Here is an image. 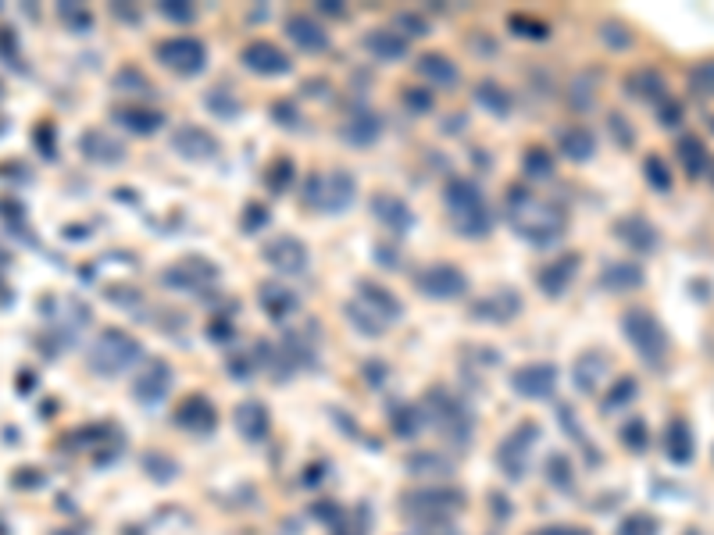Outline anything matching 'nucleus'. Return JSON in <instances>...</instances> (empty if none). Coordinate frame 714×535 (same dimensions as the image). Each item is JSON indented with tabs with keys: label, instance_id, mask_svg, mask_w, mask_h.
Masks as SVG:
<instances>
[{
	"label": "nucleus",
	"instance_id": "f257e3e1",
	"mask_svg": "<svg viewBox=\"0 0 714 535\" xmlns=\"http://www.w3.org/2000/svg\"><path fill=\"white\" fill-rule=\"evenodd\" d=\"M504 214L515 225V233L536 246H550L565 236V211L547 203V200H539L536 193H528L525 186H511L508 190Z\"/></svg>",
	"mask_w": 714,
	"mask_h": 535
},
{
	"label": "nucleus",
	"instance_id": "f03ea898",
	"mask_svg": "<svg viewBox=\"0 0 714 535\" xmlns=\"http://www.w3.org/2000/svg\"><path fill=\"white\" fill-rule=\"evenodd\" d=\"M443 200H447V214L454 222V229L468 240H482L489 229H493V214H489V203L472 179H461L454 175L443 190Z\"/></svg>",
	"mask_w": 714,
	"mask_h": 535
},
{
	"label": "nucleus",
	"instance_id": "7ed1b4c3",
	"mask_svg": "<svg viewBox=\"0 0 714 535\" xmlns=\"http://www.w3.org/2000/svg\"><path fill=\"white\" fill-rule=\"evenodd\" d=\"M347 314H350L354 329H361L365 336H379L404 314V303L389 290L376 286V282H361L357 296L347 303Z\"/></svg>",
	"mask_w": 714,
	"mask_h": 535
},
{
	"label": "nucleus",
	"instance_id": "20e7f679",
	"mask_svg": "<svg viewBox=\"0 0 714 535\" xmlns=\"http://www.w3.org/2000/svg\"><path fill=\"white\" fill-rule=\"evenodd\" d=\"M621 332L632 342V350L639 353V361L647 368H665L668 353H671V340H668L665 325L650 311H625Z\"/></svg>",
	"mask_w": 714,
	"mask_h": 535
},
{
	"label": "nucleus",
	"instance_id": "39448f33",
	"mask_svg": "<svg viewBox=\"0 0 714 535\" xmlns=\"http://www.w3.org/2000/svg\"><path fill=\"white\" fill-rule=\"evenodd\" d=\"M354 196H357V183L350 172H315L304 179V200L311 211L343 214V211H350Z\"/></svg>",
	"mask_w": 714,
	"mask_h": 535
},
{
	"label": "nucleus",
	"instance_id": "423d86ee",
	"mask_svg": "<svg viewBox=\"0 0 714 535\" xmlns=\"http://www.w3.org/2000/svg\"><path fill=\"white\" fill-rule=\"evenodd\" d=\"M140 342L133 340L129 332H122V329H104L96 342L90 346V368L100 372V375H122L126 368H133L136 361H140Z\"/></svg>",
	"mask_w": 714,
	"mask_h": 535
},
{
	"label": "nucleus",
	"instance_id": "0eeeda50",
	"mask_svg": "<svg viewBox=\"0 0 714 535\" xmlns=\"http://www.w3.org/2000/svg\"><path fill=\"white\" fill-rule=\"evenodd\" d=\"M426 411L432 425L439 429V436H447L454 446H468L472 442V414L461 400H454L447 390H432L426 396Z\"/></svg>",
	"mask_w": 714,
	"mask_h": 535
},
{
	"label": "nucleus",
	"instance_id": "6e6552de",
	"mask_svg": "<svg viewBox=\"0 0 714 535\" xmlns=\"http://www.w3.org/2000/svg\"><path fill=\"white\" fill-rule=\"evenodd\" d=\"M539 442V425L536 421H522L515 432H508V439L497 446V464L508 479H522L528 471V457H532V446Z\"/></svg>",
	"mask_w": 714,
	"mask_h": 535
},
{
	"label": "nucleus",
	"instance_id": "1a4fd4ad",
	"mask_svg": "<svg viewBox=\"0 0 714 535\" xmlns=\"http://www.w3.org/2000/svg\"><path fill=\"white\" fill-rule=\"evenodd\" d=\"M154 54L176 75H200L204 64H207V50H204V44L196 36H172V40L157 44Z\"/></svg>",
	"mask_w": 714,
	"mask_h": 535
},
{
	"label": "nucleus",
	"instance_id": "9d476101",
	"mask_svg": "<svg viewBox=\"0 0 714 535\" xmlns=\"http://www.w3.org/2000/svg\"><path fill=\"white\" fill-rule=\"evenodd\" d=\"M415 286H418V292H426L428 300H458L468 290V279L461 268L439 261V264H426L422 272H415Z\"/></svg>",
	"mask_w": 714,
	"mask_h": 535
},
{
	"label": "nucleus",
	"instance_id": "9b49d317",
	"mask_svg": "<svg viewBox=\"0 0 714 535\" xmlns=\"http://www.w3.org/2000/svg\"><path fill=\"white\" fill-rule=\"evenodd\" d=\"M218 279V268L215 264H207L204 257H183V261H176L165 275H161V282L165 286H172V290H190V292H200L204 286H211Z\"/></svg>",
	"mask_w": 714,
	"mask_h": 535
},
{
	"label": "nucleus",
	"instance_id": "f8f14e48",
	"mask_svg": "<svg viewBox=\"0 0 714 535\" xmlns=\"http://www.w3.org/2000/svg\"><path fill=\"white\" fill-rule=\"evenodd\" d=\"M461 503H465V496L458 489H418V492L404 496V507L418 518H450Z\"/></svg>",
	"mask_w": 714,
	"mask_h": 535
},
{
	"label": "nucleus",
	"instance_id": "ddd939ff",
	"mask_svg": "<svg viewBox=\"0 0 714 535\" xmlns=\"http://www.w3.org/2000/svg\"><path fill=\"white\" fill-rule=\"evenodd\" d=\"M518 311H522V296L515 290H508V286L472 303V318H476V322H486V325H504V322H511Z\"/></svg>",
	"mask_w": 714,
	"mask_h": 535
},
{
	"label": "nucleus",
	"instance_id": "4468645a",
	"mask_svg": "<svg viewBox=\"0 0 714 535\" xmlns=\"http://www.w3.org/2000/svg\"><path fill=\"white\" fill-rule=\"evenodd\" d=\"M511 386L518 396H528V400H539V396H550L554 386H558V368L547 364V361H536V364H525L511 375Z\"/></svg>",
	"mask_w": 714,
	"mask_h": 535
},
{
	"label": "nucleus",
	"instance_id": "2eb2a0df",
	"mask_svg": "<svg viewBox=\"0 0 714 535\" xmlns=\"http://www.w3.org/2000/svg\"><path fill=\"white\" fill-rule=\"evenodd\" d=\"M239 57H243V64H246L250 72H257V75H286V72L293 68V61H289L272 40H254V44H246Z\"/></svg>",
	"mask_w": 714,
	"mask_h": 535
},
{
	"label": "nucleus",
	"instance_id": "dca6fc26",
	"mask_svg": "<svg viewBox=\"0 0 714 535\" xmlns=\"http://www.w3.org/2000/svg\"><path fill=\"white\" fill-rule=\"evenodd\" d=\"M265 261L283 275H300V272H307V246L297 236H276L265 246Z\"/></svg>",
	"mask_w": 714,
	"mask_h": 535
},
{
	"label": "nucleus",
	"instance_id": "f3484780",
	"mask_svg": "<svg viewBox=\"0 0 714 535\" xmlns=\"http://www.w3.org/2000/svg\"><path fill=\"white\" fill-rule=\"evenodd\" d=\"M168 390H172V364L168 361H150L140 375L133 379V396L140 403H146V407L157 403V400H165Z\"/></svg>",
	"mask_w": 714,
	"mask_h": 535
},
{
	"label": "nucleus",
	"instance_id": "a211bd4d",
	"mask_svg": "<svg viewBox=\"0 0 714 535\" xmlns=\"http://www.w3.org/2000/svg\"><path fill=\"white\" fill-rule=\"evenodd\" d=\"M647 282V272L636 261H608L600 268V290L608 292H636Z\"/></svg>",
	"mask_w": 714,
	"mask_h": 535
},
{
	"label": "nucleus",
	"instance_id": "6ab92c4d",
	"mask_svg": "<svg viewBox=\"0 0 714 535\" xmlns=\"http://www.w3.org/2000/svg\"><path fill=\"white\" fill-rule=\"evenodd\" d=\"M286 33H289V40H293L297 47L307 50V54H318V50L329 47V29L318 25L311 15H289Z\"/></svg>",
	"mask_w": 714,
	"mask_h": 535
},
{
	"label": "nucleus",
	"instance_id": "aec40b11",
	"mask_svg": "<svg viewBox=\"0 0 714 535\" xmlns=\"http://www.w3.org/2000/svg\"><path fill=\"white\" fill-rule=\"evenodd\" d=\"M615 236L625 246H632L636 253H650L658 246V229L643 214H625V218H618L615 222Z\"/></svg>",
	"mask_w": 714,
	"mask_h": 535
},
{
	"label": "nucleus",
	"instance_id": "412c9836",
	"mask_svg": "<svg viewBox=\"0 0 714 535\" xmlns=\"http://www.w3.org/2000/svg\"><path fill=\"white\" fill-rule=\"evenodd\" d=\"M172 146H176L183 157H190V161H207V157L218 154V140H215L207 129H200V125H183V129H176Z\"/></svg>",
	"mask_w": 714,
	"mask_h": 535
},
{
	"label": "nucleus",
	"instance_id": "4be33fe9",
	"mask_svg": "<svg viewBox=\"0 0 714 535\" xmlns=\"http://www.w3.org/2000/svg\"><path fill=\"white\" fill-rule=\"evenodd\" d=\"M575 272H578V253H565V257L543 264L539 275H536V282H539V290L547 292V296H561L571 286Z\"/></svg>",
	"mask_w": 714,
	"mask_h": 535
},
{
	"label": "nucleus",
	"instance_id": "5701e85b",
	"mask_svg": "<svg viewBox=\"0 0 714 535\" xmlns=\"http://www.w3.org/2000/svg\"><path fill=\"white\" fill-rule=\"evenodd\" d=\"M176 421L186 429V432H196V436H207L215 425H218V414H215V403H207L204 396H190L183 407H179V414H176Z\"/></svg>",
	"mask_w": 714,
	"mask_h": 535
},
{
	"label": "nucleus",
	"instance_id": "b1692460",
	"mask_svg": "<svg viewBox=\"0 0 714 535\" xmlns=\"http://www.w3.org/2000/svg\"><path fill=\"white\" fill-rule=\"evenodd\" d=\"M608 375H611V361H608V353H600V350H589V353H582V357L575 361V386L582 392H597V386H600Z\"/></svg>",
	"mask_w": 714,
	"mask_h": 535
},
{
	"label": "nucleus",
	"instance_id": "393cba45",
	"mask_svg": "<svg viewBox=\"0 0 714 535\" xmlns=\"http://www.w3.org/2000/svg\"><path fill=\"white\" fill-rule=\"evenodd\" d=\"M236 425L239 436H246L250 442H261L272 429V418H268V407L261 400H243L236 407Z\"/></svg>",
	"mask_w": 714,
	"mask_h": 535
},
{
	"label": "nucleus",
	"instance_id": "a878e982",
	"mask_svg": "<svg viewBox=\"0 0 714 535\" xmlns=\"http://www.w3.org/2000/svg\"><path fill=\"white\" fill-rule=\"evenodd\" d=\"M382 136V118L376 111H354L350 118H347V125H343V140L350 146H372L376 140Z\"/></svg>",
	"mask_w": 714,
	"mask_h": 535
},
{
	"label": "nucleus",
	"instance_id": "bb28decb",
	"mask_svg": "<svg viewBox=\"0 0 714 535\" xmlns=\"http://www.w3.org/2000/svg\"><path fill=\"white\" fill-rule=\"evenodd\" d=\"M376 218L386 225V233H393V236H404L415 225V214L407 211V203L400 196H386V193L376 196Z\"/></svg>",
	"mask_w": 714,
	"mask_h": 535
},
{
	"label": "nucleus",
	"instance_id": "cd10ccee",
	"mask_svg": "<svg viewBox=\"0 0 714 535\" xmlns=\"http://www.w3.org/2000/svg\"><path fill=\"white\" fill-rule=\"evenodd\" d=\"M261 307H265V314H272L276 322H286L297 307H300V300H297V292L286 290V286H276V282H265L261 286Z\"/></svg>",
	"mask_w": 714,
	"mask_h": 535
},
{
	"label": "nucleus",
	"instance_id": "c85d7f7f",
	"mask_svg": "<svg viewBox=\"0 0 714 535\" xmlns=\"http://www.w3.org/2000/svg\"><path fill=\"white\" fill-rule=\"evenodd\" d=\"M418 75L428 79V83H436V86H443V90H450L458 83V64L447 54H422L418 57Z\"/></svg>",
	"mask_w": 714,
	"mask_h": 535
},
{
	"label": "nucleus",
	"instance_id": "c756f323",
	"mask_svg": "<svg viewBox=\"0 0 714 535\" xmlns=\"http://www.w3.org/2000/svg\"><path fill=\"white\" fill-rule=\"evenodd\" d=\"M665 450H668V461H671V464H689V461H693V432H689V425H686L682 418L668 421Z\"/></svg>",
	"mask_w": 714,
	"mask_h": 535
},
{
	"label": "nucleus",
	"instance_id": "7c9ffc66",
	"mask_svg": "<svg viewBox=\"0 0 714 535\" xmlns=\"http://www.w3.org/2000/svg\"><path fill=\"white\" fill-rule=\"evenodd\" d=\"M365 47H368V54H376L379 61H400L407 54V40L400 33H393V29H372Z\"/></svg>",
	"mask_w": 714,
	"mask_h": 535
},
{
	"label": "nucleus",
	"instance_id": "2f4dec72",
	"mask_svg": "<svg viewBox=\"0 0 714 535\" xmlns=\"http://www.w3.org/2000/svg\"><path fill=\"white\" fill-rule=\"evenodd\" d=\"M679 161H682V168H686L689 179H700V175H708V168H711L708 146L700 144V140H693V136H682V140H679Z\"/></svg>",
	"mask_w": 714,
	"mask_h": 535
},
{
	"label": "nucleus",
	"instance_id": "473e14b6",
	"mask_svg": "<svg viewBox=\"0 0 714 535\" xmlns=\"http://www.w3.org/2000/svg\"><path fill=\"white\" fill-rule=\"evenodd\" d=\"M83 154L90 157V161H100V164H111V161H122L126 157V150L118 140H111L107 133H96L90 129L86 136H83Z\"/></svg>",
	"mask_w": 714,
	"mask_h": 535
},
{
	"label": "nucleus",
	"instance_id": "72a5a7b5",
	"mask_svg": "<svg viewBox=\"0 0 714 535\" xmlns=\"http://www.w3.org/2000/svg\"><path fill=\"white\" fill-rule=\"evenodd\" d=\"M593 146H597V140H593V133L586 125H568L561 133V154L571 157V161H589L593 157Z\"/></svg>",
	"mask_w": 714,
	"mask_h": 535
},
{
	"label": "nucleus",
	"instance_id": "f704fd0d",
	"mask_svg": "<svg viewBox=\"0 0 714 535\" xmlns=\"http://www.w3.org/2000/svg\"><path fill=\"white\" fill-rule=\"evenodd\" d=\"M629 86H632V94L639 100H650V104H658V100H665V79L654 72V68H643V72H636L632 79H629Z\"/></svg>",
	"mask_w": 714,
	"mask_h": 535
},
{
	"label": "nucleus",
	"instance_id": "c9c22d12",
	"mask_svg": "<svg viewBox=\"0 0 714 535\" xmlns=\"http://www.w3.org/2000/svg\"><path fill=\"white\" fill-rule=\"evenodd\" d=\"M118 122H122L129 133L146 136V133H157L165 118H161L157 111H146V107H126V111H118Z\"/></svg>",
	"mask_w": 714,
	"mask_h": 535
},
{
	"label": "nucleus",
	"instance_id": "e433bc0d",
	"mask_svg": "<svg viewBox=\"0 0 714 535\" xmlns=\"http://www.w3.org/2000/svg\"><path fill=\"white\" fill-rule=\"evenodd\" d=\"M476 100L482 104V107H486V111H493L497 118L511 114V94H508L504 86H497V83H478Z\"/></svg>",
	"mask_w": 714,
	"mask_h": 535
},
{
	"label": "nucleus",
	"instance_id": "4c0bfd02",
	"mask_svg": "<svg viewBox=\"0 0 714 535\" xmlns=\"http://www.w3.org/2000/svg\"><path fill=\"white\" fill-rule=\"evenodd\" d=\"M618 439H621V446H625V450L643 453V450L650 446V429H647V421H643V418H632V421H625V425H621Z\"/></svg>",
	"mask_w": 714,
	"mask_h": 535
},
{
	"label": "nucleus",
	"instance_id": "58836bf2",
	"mask_svg": "<svg viewBox=\"0 0 714 535\" xmlns=\"http://www.w3.org/2000/svg\"><path fill=\"white\" fill-rule=\"evenodd\" d=\"M522 168L528 179H550V175H554V157H550V150L532 146V150L522 157Z\"/></svg>",
	"mask_w": 714,
	"mask_h": 535
},
{
	"label": "nucleus",
	"instance_id": "ea45409f",
	"mask_svg": "<svg viewBox=\"0 0 714 535\" xmlns=\"http://www.w3.org/2000/svg\"><path fill=\"white\" fill-rule=\"evenodd\" d=\"M643 175H647V183H650L658 193H668V190H671V168L665 164V157L647 154V157H643Z\"/></svg>",
	"mask_w": 714,
	"mask_h": 535
},
{
	"label": "nucleus",
	"instance_id": "a19ab883",
	"mask_svg": "<svg viewBox=\"0 0 714 535\" xmlns=\"http://www.w3.org/2000/svg\"><path fill=\"white\" fill-rule=\"evenodd\" d=\"M393 429H397V436L400 439L418 436V432H422V418H418V411H415L411 403L393 407Z\"/></svg>",
	"mask_w": 714,
	"mask_h": 535
},
{
	"label": "nucleus",
	"instance_id": "79ce46f5",
	"mask_svg": "<svg viewBox=\"0 0 714 535\" xmlns=\"http://www.w3.org/2000/svg\"><path fill=\"white\" fill-rule=\"evenodd\" d=\"M636 392H639V386H636V379H629V375H621L618 382H615V390L608 392V403H604V411H618V407H629V403L636 400Z\"/></svg>",
	"mask_w": 714,
	"mask_h": 535
},
{
	"label": "nucleus",
	"instance_id": "37998d69",
	"mask_svg": "<svg viewBox=\"0 0 714 535\" xmlns=\"http://www.w3.org/2000/svg\"><path fill=\"white\" fill-rule=\"evenodd\" d=\"M661 525L654 514H629L625 521L618 525V535H658Z\"/></svg>",
	"mask_w": 714,
	"mask_h": 535
},
{
	"label": "nucleus",
	"instance_id": "c03bdc74",
	"mask_svg": "<svg viewBox=\"0 0 714 535\" xmlns=\"http://www.w3.org/2000/svg\"><path fill=\"white\" fill-rule=\"evenodd\" d=\"M218 118H226V122H233L239 114V100L229 94V90H215V94H207V100H204Z\"/></svg>",
	"mask_w": 714,
	"mask_h": 535
},
{
	"label": "nucleus",
	"instance_id": "a18cd8bd",
	"mask_svg": "<svg viewBox=\"0 0 714 535\" xmlns=\"http://www.w3.org/2000/svg\"><path fill=\"white\" fill-rule=\"evenodd\" d=\"M689 86H693V94L700 97H714V61H704L700 68H693L689 72Z\"/></svg>",
	"mask_w": 714,
	"mask_h": 535
},
{
	"label": "nucleus",
	"instance_id": "49530a36",
	"mask_svg": "<svg viewBox=\"0 0 714 535\" xmlns=\"http://www.w3.org/2000/svg\"><path fill=\"white\" fill-rule=\"evenodd\" d=\"M547 479H550V486H558V489H565V492H568L571 489L568 457H550V464H547Z\"/></svg>",
	"mask_w": 714,
	"mask_h": 535
},
{
	"label": "nucleus",
	"instance_id": "de8ad7c7",
	"mask_svg": "<svg viewBox=\"0 0 714 535\" xmlns=\"http://www.w3.org/2000/svg\"><path fill=\"white\" fill-rule=\"evenodd\" d=\"M600 29H604V44H608V47H615V50L632 47V33H629L621 22H604Z\"/></svg>",
	"mask_w": 714,
	"mask_h": 535
},
{
	"label": "nucleus",
	"instance_id": "09e8293b",
	"mask_svg": "<svg viewBox=\"0 0 714 535\" xmlns=\"http://www.w3.org/2000/svg\"><path fill=\"white\" fill-rule=\"evenodd\" d=\"M411 471H415V475H443L447 464H439L436 453H422V457H411Z\"/></svg>",
	"mask_w": 714,
	"mask_h": 535
},
{
	"label": "nucleus",
	"instance_id": "8fccbe9b",
	"mask_svg": "<svg viewBox=\"0 0 714 535\" xmlns=\"http://www.w3.org/2000/svg\"><path fill=\"white\" fill-rule=\"evenodd\" d=\"M157 7H161V15L172 18V22H193V7L190 4H183V0H161Z\"/></svg>",
	"mask_w": 714,
	"mask_h": 535
},
{
	"label": "nucleus",
	"instance_id": "3c124183",
	"mask_svg": "<svg viewBox=\"0 0 714 535\" xmlns=\"http://www.w3.org/2000/svg\"><path fill=\"white\" fill-rule=\"evenodd\" d=\"M289 172H293L289 161H276V168H268V186H272L276 193H283L286 186H289Z\"/></svg>",
	"mask_w": 714,
	"mask_h": 535
},
{
	"label": "nucleus",
	"instance_id": "603ef678",
	"mask_svg": "<svg viewBox=\"0 0 714 535\" xmlns=\"http://www.w3.org/2000/svg\"><path fill=\"white\" fill-rule=\"evenodd\" d=\"M397 25H404V29H407V33H404V40H407V36H426L428 33L426 18H422V15H411V11H407V15H400V18H397Z\"/></svg>",
	"mask_w": 714,
	"mask_h": 535
},
{
	"label": "nucleus",
	"instance_id": "864d4df0",
	"mask_svg": "<svg viewBox=\"0 0 714 535\" xmlns=\"http://www.w3.org/2000/svg\"><path fill=\"white\" fill-rule=\"evenodd\" d=\"M511 29H522L518 36H532V40H543V36H547V25H539V22H525L522 15H515V18H511Z\"/></svg>",
	"mask_w": 714,
	"mask_h": 535
},
{
	"label": "nucleus",
	"instance_id": "5fc2aeb1",
	"mask_svg": "<svg viewBox=\"0 0 714 535\" xmlns=\"http://www.w3.org/2000/svg\"><path fill=\"white\" fill-rule=\"evenodd\" d=\"M404 104L415 107V111H428V107H432V97L422 94V90H407V94H404Z\"/></svg>",
	"mask_w": 714,
	"mask_h": 535
},
{
	"label": "nucleus",
	"instance_id": "6e6d98bb",
	"mask_svg": "<svg viewBox=\"0 0 714 535\" xmlns=\"http://www.w3.org/2000/svg\"><path fill=\"white\" fill-rule=\"evenodd\" d=\"M615 133H618V140L625 146L632 144V129L625 125V118H621V114H611V136H615Z\"/></svg>",
	"mask_w": 714,
	"mask_h": 535
},
{
	"label": "nucleus",
	"instance_id": "4d7b16f0",
	"mask_svg": "<svg viewBox=\"0 0 714 535\" xmlns=\"http://www.w3.org/2000/svg\"><path fill=\"white\" fill-rule=\"evenodd\" d=\"M682 122V107L679 104H668L665 111H661V125H679Z\"/></svg>",
	"mask_w": 714,
	"mask_h": 535
},
{
	"label": "nucleus",
	"instance_id": "13d9d810",
	"mask_svg": "<svg viewBox=\"0 0 714 535\" xmlns=\"http://www.w3.org/2000/svg\"><path fill=\"white\" fill-rule=\"evenodd\" d=\"M532 535H589L586 529H571V525H558V529H539Z\"/></svg>",
	"mask_w": 714,
	"mask_h": 535
},
{
	"label": "nucleus",
	"instance_id": "bf43d9fd",
	"mask_svg": "<svg viewBox=\"0 0 714 535\" xmlns=\"http://www.w3.org/2000/svg\"><path fill=\"white\" fill-rule=\"evenodd\" d=\"M686 535H704V532H700V529H689V532H686Z\"/></svg>",
	"mask_w": 714,
	"mask_h": 535
}]
</instances>
